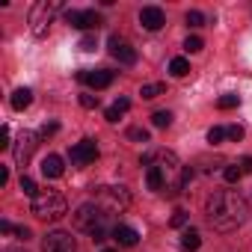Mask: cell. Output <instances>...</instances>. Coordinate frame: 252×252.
Masks as SVG:
<instances>
[{
  "label": "cell",
  "instance_id": "cell-1",
  "mask_svg": "<svg viewBox=\"0 0 252 252\" xmlns=\"http://www.w3.org/2000/svg\"><path fill=\"white\" fill-rule=\"evenodd\" d=\"M205 214H208V222L228 234V231H237L246 217H249V202L237 193V190H214L205 202Z\"/></svg>",
  "mask_w": 252,
  "mask_h": 252
},
{
  "label": "cell",
  "instance_id": "cell-2",
  "mask_svg": "<svg viewBox=\"0 0 252 252\" xmlns=\"http://www.w3.org/2000/svg\"><path fill=\"white\" fill-rule=\"evenodd\" d=\"M140 163H143V166H158V169L163 172V178H166V193H169V196H175V193L184 190V163L178 160L175 152L155 149V152H146V155L140 158Z\"/></svg>",
  "mask_w": 252,
  "mask_h": 252
},
{
  "label": "cell",
  "instance_id": "cell-3",
  "mask_svg": "<svg viewBox=\"0 0 252 252\" xmlns=\"http://www.w3.org/2000/svg\"><path fill=\"white\" fill-rule=\"evenodd\" d=\"M74 228L77 231H86L95 243L107 240V214L98 202H83L77 211H74Z\"/></svg>",
  "mask_w": 252,
  "mask_h": 252
},
{
  "label": "cell",
  "instance_id": "cell-4",
  "mask_svg": "<svg viewBox=\"0 0 252 252\" xmlns=\"http://www.w3.org/2000/svg\"><path fill=\"white\" fill-rule=\"evenodd\" d=\"M30 211H33L36 220L57 222V220H63L68 214V205H65L63 193H57V190H39L33 196V202H30Z\"/></svg>",
  "mask_w": 252,
  "mask_h": 252
},
{
  "label": "cell",
  "instance_id": "cell-5",
  "mask_svg": "<svg viewBox=\"0 0 252 252\" xmlns=\"http://www.w3.org/2000/svg\"><path fill=\"white\" fill-rule=\"evenodd\" d=\"M63 9V3H57V0H39V3H33V9H30V30H33V36H48V30H51V24H54V18H57V12Z\"/></svg>",
  "mask_w": 252,
  "mask_h": 252
},
{
  "label": "cell",
  "instance_id": "cell-6",
  "mask_svg": "<svg viewBox=\"0 0 252 252\" xmlns=\"http://www.w3.org/2000/svg\"><path fill=\"white\" fill-rule=\"evenodd\" d=\"M98 205L110 214H122L131 208V193L125 187H98Z\"/></svg>",
  "mask_w": 252,
  "mask_h": 252
},
{
  "label": "cell",
  "instance_id": "cell-7",
  "mask_svg": "<svg viewBox=\"0 0 252 252\" xmlns=\"http://www.w3.org/2000/svg\"><path fill=\"white\" fill-rule=\"evenodd\" d=\"M36 146H39V137H36L33 131H21L18 140H15V149H12L15 163H18V166H27V163L33 160V155H36Z\"/></svg>",
  "mask_w": 252,
  "mask_h": 252
},
{
  "label": "cell",
  "instance_id": "cell-8",
  "mask_svg": "<svg viewBox=\"0 0 252 252\" xmlns=\"http://www.w3.org/2000/svg\"><path fill=\"white\" fill-rule=\"evenodd\" d=\"M42 252H77V240L71 231H48L42 240Z\"/></svg>",
  "mask_w": 252,
  "mask_h": 252
},
{
  "label": "cell",
  "instance_id": "cell-9",
  "mask_svg": "<svg viewBox=\"0 0 252 252\" xmlns=\"http://www.w3.org/2000/svg\"><path fill=\"white\" fill-rule=\"evenodd\" d=\"M65 21L71 27H77V30H98L101 27V15L95 9H68Z\"/></svg>",
  "mask_w": 252,
  "mask_h": 252
},
{
  "label": "cell",
  "instance_id": "cell-10",
  "mask_svg": "<svg viewBox=\"0 0 252 252\" xmlns=\"http://www.w3.org/2000/svg\"><path fill=\"white\" fill-rule=\"evenodd\" d=\"M107 48H110L113 60H119L122 65H134V63H137V51H134V45H131L128 39H122V36H110Z\"/></svg>",
  "mask_w": 252,
  "mask_h": 252
},
{
  "label": "cell",
  "instance_id": "cell-11",
  "mask_svg": "<svg viewBox=\"0 0 252 252\" xmlns=\"http://www.w3.org/2000/svg\"><path fill=\"white\" fill-rule=\"evenodd\" d=\"M68 158H71L74 166H86V163H92V160L98 158V146H95V140H80L77 146H71Z\"/></svg>",
  "mask_w": 252,
  "mask_h": 252
},
{
  "label": "cell",
  "instance_id": "cell-12",
  "mask_svg": "<svg viewBox=\"0 0 252 252\" xmlns=\"http://www.w3.org/2000/svg\"><path fill=\"white\" fill-rule=\"evenodd\" d=\"M140 24H143L149 33H158V30L166 24V15H163L160 6H143V9H140Z\"/></svg>",
  "mask_w": 252,
  "mask_h": 252
},
{
  "label": "cell",
  "instance_id": "cell-13",
  "mask_svg": "<svg viewBox=\"0 0 252 252\" xmlns=\"http://www.w3.org/2000/svg\"><path fill=\"white\" fill-rule=\"evenodd\" d=\"M77 80L89 83L92 89H107V86L113 83V71H107V68H95V71H77Z\"/></svg>",
  "mask_w": 252,
  "mask_h": 252
},
{
  "label": "cell",
  "instance_id": "cell-14",
  "mask_svg": "<svg viewBox=\"0 0 252 252\" xmlns=\"http://www.w3.org/2000/svg\"><path fill=\"white\" fill-rule=\"evenodd\" d=\"M113 240H116L119 246H137L140 234H137V228H131V225H116V228H113Z\"/></svg>",
  "mask_w": 252,
  "mask_h": 252
},
{
  "label": "cell",
  "instance_id": "cell-15",
  "mask_svg": "<svg viewBox=\"0 0 252 252\" xmlns=\"http://www.w3.org/2000/svg\"><path fill=\"white\" fill-rule=\"evenodd\" d=\"M63 169H65V166H63V158H60V155H48V158L42 160V175H45V178H60Z\"/></svg>",
  "mask_w": 252,
  "mask_h": 252
},
{
  "label": "cell",
  "instance_id": "cell-16",
  "mask_svg": "<svg viewBox=\"0 0 252 252\" xmlns=\"http://www.w3.org/2000/svg\"><path fill=\"white\" fill-rule=\"evenodd\" d=\"M9 104H12V110H27L30 104H33V92L24 86V89H15L12 92V98H9Z\"/></svg>",
  "mask_w": 252,
  "mask_h": 252
},
{
  "label": "cell",
  "instance_id": "cell-17",
  "mask_svg": "<svg viewBox=\"0 0 252 252\" xmlns=\"http://www.w3.org/2000/svg\"><path fill=\"white\" fill-rule=\"evenodd\" d=\"M146 184L149 190H166V178L158 166H146Z\"/></svg>",
  "mask_w": 252,
  "mask_h": 252
},
{
  "label": "cell",
  "instance_id": "cell-18",
  "mask_svg": "<svg viewBox=\"0 0 252 252\" xmlns=\"http://www.w3.org/2000/svg\"><path fill=\"white\" fill-rule=\"evenodd\" d=\"M202 246V237H199V231L196 228H187L184 234H181V249L184 252H196Z\"/></svg>",
  "mask_w": 252,
  "mask_h": 252
},
{
  "label": "cell",
  "instance_id": "cell-19",
  "mask_svg": "<svg viewBox=\"0 0 252 252\" xmlns=\"http://www.w3.org/2000/svg\"><path fill=\"white\" fill-rule=\"evenodd\" d=\"M128 110H131V101H128V98H119V101L107 110V122H113V125H116V122H119L125 113H128Z\"/></svg>",
  "mask_w": 252,
  "mask_h": 252
},
{
  "label": "cell",
  "instance_id": "cell-20",
  "mask_svg": "<svg viewBox=\"0 0 252 252\" xmlns=\"http://www.w3.org/2000/svg\"><path fill=\"white\" fill-rule=\"evenodd\" d=\"M169 74H172V77H187V74H190V63H187L184 57H175V60L169 63Z\"/></svg>",
  "mask_w": 252,
  "mask_h": 252
},
{
  "label": "cell",
  "instance_id": "cell-21",
  "mask_svg": "<svg viewBox=\"0 0 252 252\" xmlns=\"http://www.w3.org/2000/svg\"><path fill=\"white\" fill-rule=\"evenodd\" d=\"M163 92H166L163 83H146V86L140 89V95H143L146 101H152V98H158V95H163Z\"/></svg>",
  "mask_w": 252,
  "mask_h": 252
},
{
  "label": "cell",
  "instance_id": "cell-22",
  "mask_svg": "<svg viewBox=\"0 0 252 252\" xmlns=\"http://www.w3.org/2000/svg\"><path fill=\"white\" fill-rule=\"evenodd\" d=\"M222 175H225V181H228V184H237V181H240V175H243V169H240V163H225Z\"/></svg>",
  "mask_w": 252,
  "mask_h": 252
},
{
  "label": "cell",
  "instance_id": "cell-23",
  "mask_svg": "<svg viewBox=\"0 0 252 252\" xmlns=\"http://www.w3.org/2000/svg\"><path fill=\"white\" fill-rule=\"evenodd\" d=\"M152 125H155V128H169V125H172V113L169 110H158L152 116Z\"/></svg>",
  "mask_w": 252,
  "mask_h": 252
},
{
  "label": "cell",
  "instance_id": "cell-24",
  "mask_svg": "<svg viewBox=\"0 0 252 252\" xmlns=\"http://www.w3.org/2000/svg\"><path fill=\"white\" fill-rule=\"evenodd\" d=\"M184 21H187V27H202V24H205V15H202L199 9H187Z\"/></svg>",
  "mask_w": 252,
  "mask_h": 252
},
{
  "label": "cell",
  "instance_id": "cell-25",
  "mask_svg": "<svg viewBox=\"0 0 252 252\" xmlns=\"http://www.w3.org/2000/svg\"><path fill=\"white\" fill-rule=\"evenodd\" d=\"M18 184H21V190H24V196H30V199H33V196L39 193V190H36V181H33L30 175H21V181H18Z\"/></svg>",
  "mask_w": 252,
  "mask_h": 252
},
{
  "label": "cell",
  "instance_id": "cell-26",
  "mask_svg": "<svg viewBox=\"0 0 252 252\" xmlns=\"http://www.w3.org/2000/svg\"><path fill=\"white\" fill-rule=\"evenodd\" d=\"M184 48H187L190 54H199V51L205 48V42H202L199 36H187V42H184Z\"/></svg>",
  "mask_w": 252,
  "mask_h": 252
},
{
  "label": "cell",
  "instance_id": "cell-27",
  "mask_svg": "<svg viewBox=\"0 0 252 252\" xmlns=\"http://www.w3.org/2000/svg\"><path fill=\"white\" fill-rule=\"evenodd\" d=\"M217 107H220V110H234V107H237V95H222V98L217 101Z\"/></svg>",
  "mask_w": 252,
  "mask_h": 252
},
{
  "label": "cell",
  "instance_id": "cell-28",
  "mask_svg": "<svg viewBox=\"0 0 252 252\" xmlns=\"http://www.w3.org/2000/svg\"><path fill=\"white\" fill-rule=\"evenodd\" d=\"M128 140H137V143H149V131H146V128H131V131H128Z\"/></svg>",
  "mask_w": 252,
  "mask_h": 252
},
{
  "label": "cell",
  "instance_id": "cell-29",
  "mask_svg": "<svg viewBox=\"0 0 252 252\" xmlns=\"http://www.w3.org/2000/svg\"><path fill=\"white\" fill-rule=\"evenodd\" d=\"M187 220H190V217H187L184 211H175V214H172V220H169V225H172V228H184V225H187Z\"/></svg>",
  "mask_w": 252,
  "mask_h": 252
},
{
  "label": "cell",
  "instance_id": "cell-30",
  "mask_svg": "<svg viewBox=\"0 0 252 252\" xmlns=\"http://www.w3.org/2000/svg\"><path fill=\"white\" fill-rule=\"evenodd\" d=\"M222 140H225V128H211V131H208V143L217 146V143H222Z\"/></svg>",
  "mask_w": 252,
  "mask_h": 252
},
{
  "label": "cell",
  "instance_id": "cell-31",
  "mask_svg": "<svg viewBox=\"0 0 252 252\" xmlns=\"http://www.w3.org/2000/svg\"><path fill=\"white\" fill-rule=\"evenodd\" d=\"M225 137L234 140V143H240L243 140V128H240V125H231V128H225Z\"/></svg>",
  "mask_w": 252,
  "mask_h": 252
},
{
  "label": "cell",
  "instance_id": "cell-32",
  "mask_svg": "<svg viewBox=\"0 0 252 252\" xmlns=\"http://www.w3.org/2000/svg\"><path fill=\"white\" fill-rule=\"evenodd\" d=\"M9 137H12V134H9V125H3V128H0V149H9V146H12Z\"/></svg>",
  "mask_w": 252,
  "mask_h": 252
},
{
  "label": "cell",
  "instance_id": "cell-33",
  "mask_svg": "<svg viewBox=\"0 0 252 252\" xmlns=\"http://www.w3.org/2000/svg\"><path fill=\"white\" fill-rule=\"evenodd\" d=\"M80 107H86V110L98 107V95H80Z\"/></svg>",
  "mask_w": 252,
  "mask_h": 252
},
{
  "label": "cell",
  "instance_id": "cell-34",
  "mask_svg": "<svg viewBox=\"0 0 252 252\" xmlns=\"http://www.w3.org/2000/svg\"><path fill=\"white\" fill-rule=\"evenodd\" d=\"M60 131V125L57 122H48V125H42V137H51V134H57Z\"/></svg>",
  "mask_w": 252,
  "mask_h": 252
},
{
  "label": "cell",
  "instance_id": "cell-35",
  "mask_svg": "<svg viewBox=\"0 0 252 252\" xmlns=\"http://www.w3.org/2000/svg\"><path fill=\"white\" fill-rule=\"evenodd\" d=\"M80 48L83 51H95V36H83L80 39Z\"/></svg>",
  "mask_w": 252,
  "mask_h": 252
},
{
  "label": "cell",
  "instance_id": "cell-36",
  "mask_svg": "<svg viewBox=\"0 0 252 252\" xmlns=\"http://www.w3.org/2000/svg\"><path fill=\"white\" fill-rule=\"evenodd\" d=\"M15 234H18L21 240H30V228H27V225H18V228H15Z\"/></svg>",
  "mask_w": 252,
  "mask_h": 252
},
{
  "label": "cell",
  "instance_id": "cell-37",
  "mask_svg": "<svg viewBox=\"0 0 252 252\" xmlns=\"http://www.w3.org/2000/svg\"><path fill=\"white\" fill-rule=\"evenodd\" d=\"M0 231H3V234H9V231H15V225H12L9 220H3V222H0Z\"/></svg>",
  "mask_w": 252,
  "mask_h": 252
},
{
  "label": "cell",
  "instance_id": "cell-38",
  "mask_svg": "<svg viewBox=\"0 0 252 252\" xmlns=\"http://www.w3.org/2000/svg\"><path fill=\"white\" fill-rule=\"evenodd\" d=\"M240 169H243V172H252V158H243V160H240Z\"/></svg>",
  "mask_w": 252,
  "mask_h": 252
},
{
  "label": "cell",
  "instance_id": "cell-39",
  "mask_svg": "<svg viewBox=\"0 0 252 252\" xmlns=\"http://www.w3.org/2000/svg\"><path fill=\"white\" fill-rule=\"evenodd\" d=\"M6 181H9V166L0 169V184H6Z\"/></svg>",
  "mask_w": 252,
  "mask_h": 252
},
{
  "label": "cell",
  "instance_id": "cell-40",
  "mask_svg": "<svg viewBox=\"0 0 252 252\" xmlns=\"http://www.w3.org/2000/svg\"><path fill=\"white\" fill-rule=\"evenodd\" d=\"M3 252H24V249H18V246H3Z\"/></svg>",
  "mask_w": 252,
  "mask_h": 252
},
{
  "label": "cell",
  "instance_id": "cell-41",
  "mask_svg": "<svg viewBox=\"0 0 252 252\" xmlns=\"http://www.w3.org/2000/svg\"><path fill=\"white\" fill-rule=\"evenodd\" d=\"M101 252H113V249H101Z\"/></svg>",
  "mask_w": 252,
  "mask_h": 252
}]
</instances>
